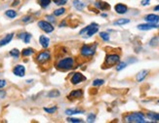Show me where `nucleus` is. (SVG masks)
I'll use <instances>...</instances> for the list:
<instances>
[{"label": "nucleus", "mask_w": 159, "mask_h": 123, "mask_svg": "<svg viewBox=\"0 0 159 123\" xmlns=\"http://www.w3.org/2000/svg\"><path fill=\"white\" fill-rule=\"evenodd\" d=\"M126 122L130 123H144V115L141 114V112H133V114H130L129 115L126 116L125 118Z\"/></svg>", "instance_id": "1"}, {"label": "nucleus", "mask_w": 159, "mask_h": 123, "mask_svg": "<svg viewBox=\"0 0 159 123\" xmlns=\"http://www.w3.org/2000/svg\"><path fill=\"white\" fill-rule=\"evenodd\" d=\"M73 59L72 58H65L58 63V68L61 69H65V71H67V69H70L73 68Z\"/></svg>", "instance_id": "2"}, {"label": "nucleus", "mask_w": 159, "mask_h": 123, "mask_svg": "<svg viewBox=\"0 0 159 123\" xmlns=\"http://www.w3.org/2000/svg\"><path fill=\"white\" fill-rule=\"evenodd\" d=\"M98 31H99V25H97V24H95V23H94V24H91L90 25L86 26L85 28L81 29L80 34L83 35L84 33H87V36H88V37H90V36H92L96 32H98Z\"/></svg>", "instance_id": "3"}, {"label": "nucleus", "mask_w": 159, "mask_h": 123, "mask_svg": "<svg viewBox=\"0 0 159 123\" xmlns=\"http://www.w3.org/2000/svg\"><path fill=\"white\" fill-rule=\"evenodd\" d=\"M97 45H83L81 48V54L83 56H93L96 52Z\"/></svg>", "instance_id": "4"}, {"label": "nucleus", "mask_w": 159, "mask_h": 123, "mask_svg": "<svg viewBox=\"0 0 159 123\" xmlns=\"http://www.w3.org/2000/svg\"><path fill=\"white\" fill-rule=\"evenodd\" d=\"M120 57L117 54H110L107 55L106 58V64L109 66H112L114 65H116L118 62H119Z\"/></svg>", "instance_id": "5"}, {"label": "nucleus", "mask_w": 159, "mask_h": 123, "mask_svg": "<svg viewBox=\"0 0 159 123\" xmlns=\"http://www.w3.org/2000/svg\"><path fill=\"white\" fill-rule=\"evenodd\" d=\"M38 26L42 29V31H44L47 33H50L54 31V26L51 25L50 23L46 22V21H39L38 22Z\"/></svg>", "instance_id": "6"}, {"label": "nucleus", "mask_w": 159, "mask_h": 123, "mask_svg": "<svg viewBox=\"0 0 159 123\" xmlns=\"http://www.w3.org/2000/svg\"><path fill=\"white\" fill-rule=\"evenodd\" d=\"M50 58H51L50 52L49 51H43V52L39 53V54L37 55L36 60H37V62L40 63V64H44V63H46L47 61H49Z\"/></svg>", "instance_id": "7"}, {"label": "nucleus", "mask_w": 159, "mask_h": 123, "mask_svg": "<svg viewBox=\"0 0 159 123\" xmlns=\"http://www.w3.org/2000/svg\"><path fill=\"white\" fill-rule=\"evenodd\" d=\"M85 76H84L82 74H79V72H75L72 77H71V83L72 84H78V83L82 82L85 80Z\"/></svg>", "instance_id": "8"}, {"label": "nucleus", "mask_w": 159, "mask_h": 123, "mask_svg": "<svg viewBox=\"0 0 159 123\" xmlns=\"http://www.w3.org/2000/svg\"><path fill=\"white\" fill-rule=\"evenodd\" d=\"M159 25L156 24H141L138 25V29L140 31H150V29H153V28H158Z\"/></svg>", "instance_id": "9"}, {"label": "nucleus", "mask_w": 159, "mask_h": 123, "mask_svg": "<svg viewBox=\"0 0 159 123\" xmlns=\"http://www.w3.org/2000/svg\"><path fill=\"white\" fill-rule=\"evenodd\" d=\"M13 72H14V74L17 75V76H20V77H23V75H25V72H26V68L25 66H22V65H18L16 66L14 69H13Z\"/></svg>", "instance_id": "10"}, {"label": "nucleus", "mask_w": 159, "mask_h": 123, "mask_svg": "<svg viewBox=\"0 0 159 123\" xmlns=\"http://www.w3.org/2000/svg\"><path fill=\"white\" fill-rule=\"evenodd\" d=\"M144 20L147 23H151V24H157L159 22V16L156 14H148L144 17Z\"/></svg>", "instance_id": "11"}, {"label": "nucleus", "mask_w": 159, "mask_h": 123, "mask_svg": "<svg viewBox=\"0 0 159 123\" xmlns=\"http://www.w3.org/2000/svg\"><path fill=\"white\" fill-rule=\"evenodd\" d=\"M114 10H115V12L117 13V14H125V13H127L128 11V8L126 5L124 4H121V3H119V4H116L115 7H114Z\"/></svg>", "instance_id": "12"}, {"label": "nucleus", "mask_w": 159, "mask_h": 123, "mask_svg": "<svg viewBox=\"0 0 159 123\" xmlns=\"http://www.w3.org/2000/svg\"><path fill=\"white\" fill-rule=\"evenodd\" d=\"M95 6H96L97 8H99L100 10H109V9H110V6H109V3L103 2V1L95 2Z\"/></svg>", "instance_id": "13"}, {"label": "nucleus", "mask_w": 159, "mask_h": 123, "mask_svg": "<svg viewBox=\"0 0 159 123\" xmlns=\"http://www.w3.org/2000/svg\"><path fill=\"white\" fill-rule=\"evenodd\" d=\"M39 42H40V44H41V46L43 48H47L50 44V39L45 35H41L39 38Z\"/></svg>", "instance_id": "14"}, {"label": "nucleus", "mask_w": 159, "mask_h": 123, "mask_svg": "<svg viewBox=\"0 0 159 123\" xmlns=\"http://www.w3.org/2000/svg\"><path fill=\"white\" fill-rule=\"evenodd\" d=\"M148 74V71H147V69H144V71H141L139 74H137L136 78H137V81L138 82H141L144 80V79L147 77V75Z\"/></svg>", "instance_id": "15"}, {"label": "nucleus", "mask_w": 159, "mask_h": 123, "mask_svg": "<svg viewBox=\"0 0 159 123\" xmlns=\"http://www.w3.org/2000/svg\"><path fill=\"white\" fill-rule=\"evenodd\" d=\"M13 36H14V34H13V33H9V34L6 35L4 38L0 40V46H4L6 44H8V43L13 39Z\"/></svg>", "instance_id": "16"}, {"label": "nucleus", "mask_w": 159, "mask_h": 123, "mask_svg": "<svg viewBox=\"0 0 159 123\" xmlns=\"http://www.w3.org/2000/svg\"><path fill=\"white\" fill-rule=\"evenodd\" d=\"M19 38L23 39L25 43H28L30 38H31V34H30V33H28V32H23L19 35Z\"/></svg>", "instance_id": "17"}, {"label": "nucleus", "mask_w": 159, "mask_h": 123, "mask_svg": "<svg viewBox=\"0 0 159 123\" xmlns=\"http://www.w3.org/2000/svg\"><path fill=\"white\" fill-rule=\"evenodd\" d=\"M83 95V91L78 89V90H74L69 94V97L70 98H81Z\"/></svg>", "instance_id": "18"}, {"label": "nucleus", "mask_w": 159, "mask_h": 123, "mask_svg": "<svg viewBox=\"0 0 159 123\" xmlns=\"http://www.w3.org/2000/svg\"><path fill=\"white\" fill-rule=\"evenodd\" d=\"M73 6L75 7V9L78 10V11H81V10H83V8L85 7L84 3L81 2L80 0H74V1H73Z\"/></svg>", "instance_id": "19"}, {"label": "nucleus", "mask_w": 159, "mask_h": 123, "mask_svg": "<svg viewBox=\"0 0 159 123\" xmlns=\"http://www.w3.org/2000/svg\"><path fill=\"white\" fill-rule=\"evenodd\" d=\"M129 23H130L129 19H118L117 21L113 22V25H123L129 24Z\"/></svg>", "instance_id": "20"}, {"label": "nucleus", "mask_w": 159, "mask_h": 123, "mask_svg": "<svg viewBox=\"0 0 159 123\" xmlns=\"http://www.w3.org/2000/svg\"><path fill=\"white\" fill-rule=\"evenodd\" d=\"M61 95V93L59 90H57V89H54V90H52L51 92L48 93V97L50 98H56V97H59V96Z\"/></svg>", "instance_id": "21"}, {"label": "nucleus", "mask_w": 159, "mask_h": 123, "mask_svg": "<svg viewBox=\"0 0 159 123\" xmlns=\"http://www.w3.org/2000/svg\"><path fill=\"white\" fill-rule=\"evenodd\" d=\"M147 117L152 119V120H159V114H156V112H148Z\"/></svg>", "instance_id": "22"}, {"label": "nucleus", "mask_w": 159, "mask_h": 123, "mask_svg": "<svg viewBox=\"0 0 159 123\" xmlns=\"http://www.w3.org/2000/svg\"><path fill=\"white\" fill-rule=\"evenodd\" d=\"M5 15L10 19H14L17 16V13H16V11H14V10H7L5 13Z\"/></svg>", "instance_id": "23"}, {"label": "nucleus", "mask_w": 159, "mask_h": 123, "mask_svg": "<svg viewBox=\"0 0 159 123\" xmlns=\"http://www.w3.org/2000/svg\"><path fill=\"white\" fill-rule=\"evenodd\" d=\"M82 111H78V109H66V114L69 115H73V114H82Z\"/></svg>", "instance_id": "24"}, {"label": "nucleus", "mask_w": 159, "mask_h": 123, "mask_svg": "<svg viewBox=\"0 0 159 123\" xmlns=\"http://www.w3.org/2000/svg\"><path fill=\"white\" fill-rule=\"evenodd\" d=\"M38 3H39V5L41 6V7L46 8V7H48V6L50 5L51 0H38Z\"/></svg>", "instance_id": "25"}, {"label": "nucleus", "mask_w": 159, "mask_h": 123, "mask_svg": "<svg viewBox=\"0 0 159 123\" xmlns=\"http://www.w3.org/2000/svg\"><path fill=\"white\" fill-rule=\"evenodd\" d=\"M33 53V49L31 48H26L25 50H23L22 52V55L23 56V57H26V56H30Z\"/></svg>", "instance_id": "26"}, {"label": "nucleus", "mask_w": 159, "mask_h": 123, "mask_svg": "<svg viewBox=\"0 0 159 123\" xmlns=\"http://www.w3.org/2000/svg\"><path fill=\"white\" fill-rule=\"evenodd\" d=\"M127 66V63H125V62H121V63H119V65H118L117 66H116V69L118 71H122L123 68H125Z\"/></svg>", "instance_id": "27"}, {"label": "nucleus", "mask_w": 159, "mask_h": 123, "mask_svg": "<svg viewBox=\"0 0 159 123\" xmlns=\"http://www.w3.org/2000/svg\"><path fill=\"white\" fill-rule=\"evenodd\" d=\"M65 12H66L65 8H60V9H57L56 11H54V15H55V16H61V15H63Z\"/></svg>", "instance_id": "28"}, {"label": "nucleus", "mask_w": 159, "mask_h": 123, "mask_svg": "<svg viewBox=\"0 0 159 123\" xmlns=\"http://www.w3.org/2000/svg\"><path fill=\"white\" fill-rule=\"evenodd\" d=\"M100 36L104 39V41H109V34L107 32H101Z\"/></svg>", "instance_id": "29"}, {"label": "nucleus", "mask_w": 159, "mask_h": 123, "mask_svg": "<svg viewBox=\"0 0 159 123\" xmlns=\"http://www.w3.org/2000/svg\"><path fill=\"white\" fill-rule=\"evenodd\" d=\"M10 55L13 56L14 58H19L20 56V51L18 49H13L11 52H10Z\"/></svg>", "instance_id": "30"}, {"label": "nucleus", "mask_w": 159, "mask_h": 123, "mask_svg": "<svg viewBox=\"0 0 159 123\" xmlns=\"http://www.w3.org/2000/svg\"><path fill=\"white\" fill-rule=\"evenodd\" d=\"M104 83V79H95L93 81V85L94 86H100V85H103Z\"/></svg>", "instance_id": "31"}, {"label": "nucleus", "mask_w": 159, "mask_h": 123, "mask_svg": "<svg viewBox=\"0 0 159 123\" xmlns=\"http://www.w3.org/2000/svg\"><path fill=\"white\" fill-rule=\"evenodd\" d=\"M95 119H96V115H95L94 114H91L88 115L87 117V122H94Z\"/></svg>", "instance_id": "32"}, {"label": "nucleus", "mask_w": 159, "mask_h": 123, "mask_svg": "<svg viewBox=\"0 0 159 123\" xmlns=\"http://www.w3.org/2000/svg\"><path fill=\"white\" fill-rule=\"evenodd\" d=\"M53 1L57 5H65L69 0H53Z\"/></svg>", "instance_id": "33"}, {"label": "nucleus", "mask_w": 159, "mask_h": 123, "mask_svg": "<svg viewBox=\"0 0 159 123\" xmlns=\"http://www.w3.org/2000/svg\"><path fill=\"white\" fill-rule=\"evenodd\" d=\"M44 111L46 112H48V114H53V112H55L57 111V107H54L52 108H44Z\"/></svg>", "instance_id": "34"}, {"label": "nucleus", "mask_w": 159, "mask_h": 123, "mask_svg": "<svg viewBox=\"0 0 159 123\" xmlns=\"http://www.w3.org/2000/svg\"><path fill=\"white\" fill-rule=\"evenodd\" d=\"M69 122H75V123H79V122H82V120L79 118H67L66 119Z\"/></svg>", "instance_id": "35"}, {"label": "nucleus", "mask_w": 159, "mask_h": 123, "mask_svg": "<svg viewBox=\"0 0 159 123\" xmlns=\"http://www.w3.org/2000/svg\"><path fill=\"white\" fill-rule=\"evenodd\" d=\"M5 85H6V81L3 80V79H0V88L5 87Z\"/></svg>", "instance_id": "36"}, {"label": "nucleus", "mask_w": 159, "mask_h": 123, "mask_svg": "<svg viewBox=\"0 0 159 123\" xmlns=\"http://www.w3.org/2000/svg\"><path fill=\"white\" fill-rule=\"evenodd\" d=\"M150 0H143V1H141V5L147 6V5L150 4Z\"/></svg>", "instance_id": "37"}, {"label": "nucleus", "mask_w": 159, "mask_h": 123, "mask_svg": "<svg viewBox=\"0 0 159 123\" xmlns=\"http://www.w3.org/2000/svg\"><path fill=\"white\" fill-rule=\"evenodd\" d=\"M30 20V17L29 16H28V17H25V18L23 19V22H28Z\"/></svg>", "instance_id": "38"}, {"label": "nucleus", "mask_w": 159, "mask_h": 123, "mask_svg": "<svg viewBox=\"0 0 159 123\" xmlns=\"http://www.w3.org/2000/svg\"><path fill=\"white\" fill-rule=\"evenodd\" d=\"M47 18H48L49 21H52V22H55V20H54V18L52 16H47Z\"/></svg>", "instance_id": "39"}, {"label": "nucleus", "mask_w": 159, "mask_h": 123, "mask_svg": "<svg viewBox=\"0 0 159 123\" xmlns=\"http://www.w3.org/2000/svg\"><path fill=\"white\" fill-rule=\"evenodd\" d=\"M154 11H157V12H159V5L155 6V7H154Z\"/></svg>", "instance_id": "40"}, {"label": "nucleus", "mask_w": 159, "mask_h": 123, "mask_svg": "<svg viewBox=\"0 0 159 123\" xmlns=\"http://www.w3.org/2000/svg\"><path fill=\"white\" fill-rule=\"evenodd\" d=\"M19 4V0H16V1L13 3V6H16V5H18Z\"/></svg>", "instance_id": "41"}, {"label": "nucleus", "mask_w": 159, "mask_h": 123, "mask_svg": "<svg viewBox=\"0 0 159 123\" xmlns=\"http://www.w3.org/2000/svg\"><path fill=\"white\" fill-rule=\"evenodd\" d=\"M101 16H103V17H107L106 14H101Z\"/></svg>", "instance_id": "42"}, {"label": "nucleus", "mask_w": 159, "mask_h": 123, "mask_svg": "<svg viewBox=\"0 0 159 123\" xmlns=\"http://www.w3.org/2000/svg\"><path fill=\"white\" fill-rule=\"evenodd\" d=\"M158 103H159V101H158Z\"/></svg>", "instance_id": "43"}]
</instances>
